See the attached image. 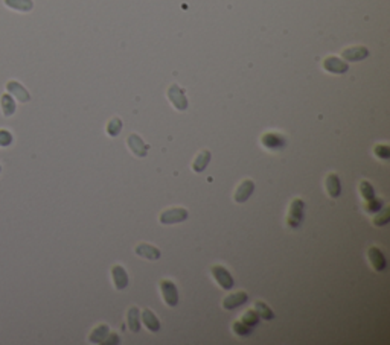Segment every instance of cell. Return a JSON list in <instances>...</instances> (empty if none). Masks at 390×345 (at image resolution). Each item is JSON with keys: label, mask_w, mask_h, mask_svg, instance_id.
<instances>
[{"label": "cell", "mask_w": 390, "mask_h": 345, "mask_svg": "<svg viewBox=\"0 0 390 345\" xmlns=\"http://www.w3.org/2000/svg\"><path fill=\"white\" fill-rule=\"evenodd\" d=\"M304 216H305V203L300 198L293 199L287 214V225L293 230L299 228L300 224L304 222Z\"/></svg>", "instance_id": "obj_1"}, {"label": "cell", "mask_w": 390, "mask_h": 345, "mask_svg": "<svg viewBox=\"0 0 390 345\" xmlns=\"http://www.w3.org/2000/svg\"><path fill=\"white\" fill-rule=\"evenodd\" d=\"M188 216H189V213L186 208L175 207V208H168V210L162 211L158 221H160V224H163V225H172V224H180V222L186 221Z\"/></svg>", "instance_id": "obj_2"}, {"label": "cell", "mask_w": 390, "mask_h": 345, "mask_svg": "<svg viewBox=\"0 0 390 345\" xmlns=\"http://www.w3.org/2000/svg\"><path fill=\"white\" fill-rule=\"evenodd\" d=\"M210 272H212V277H214V280H215L223 289L230 290V289L234 287L235 280H234L232 274H230V272H229L224 266H221V265H214V266H212V269H210Z\"/></svg>", "instance_id": "obj_3"}, {"label": "cell", "mask_w": 390, "mask_h": 345, "mask_svg": "<svg viewBox=\"0 0 390 345\" xmlns=\"http://www.w3.org/2000/svg\"><path fill=\"white\" fill-rule=\"evenodd\" d=\"M168 99L179 111L188 110V98L185 95V90H182L177 84H172L168 88Z\"/></svg>", "instance_id": "obj_4"}, {"label": "cell", "mask_w": 390, "mask_h": 345, "mask_svg": "<svg viewBox=\"0 0 390 345\" xmlns=\"http://www.w3.org/2000/svg\"><path fill=\"white\" fill-rule=\"evenodd\" d=\"M160 292H162V297L166 306L175 307L179 304V290H177V286L171 280L160 281Z\"/></svg>", "instance_id": "obj_5"}, {"label": "cell", "mask_w": 390, "mask_h": 345, "mask_svg": "<svg viewBox=\"0 0 390 345\" xmlns=\"http://www.w3.org/2000/svg\"><path fill=\"white\" fill-rule=\"evenodd\" d=\"M261 143L264 148H267L270 151H279L287 144V140L277 133H265L261 137Z\"/></svg>", "instance_id": "obj_6"}, {"label": "cell", "mask_w": 390, "mask_h": 345, "mask_svg": "<svg viewBox=\"0 0 390 345\" xmlns=\"http://www.w3.org/2000/svg\"><path fill=\"white\" fill-rule=\"evenodd\" d=\"M127 144H128L130 151H131L134 155H137V157H140V158H144V157L148 155V149H150V146H148V144H147L144 140H142L140 136H137V134H130L128 138H127Z\"/></svg>", "instance_id": "obj_7"}, {"label": "cell", "mask_w": 390, "mask_h": 345, "mask_svg": "<svg viewBox=\"0 0 390 345\" xmlns=\"http://www.w3.org/2000/svg\"><path fill=\"white\" fill-rule=\"evenodd\" d=\"M323 69L326 71H329V73H334V75H343L349 70V66L346 61L337 58V57H328L323 61Z\"/></svg>", "instance_id": "obj_8"}, {"label": "cell", "mask_w": 390, "mask_h": 345, "mask_svg": "<svg viewBox=\"0 0 390 345\" xmlns=\"http://www.w3.org/2000/svg\"><path fill=\"white\" fill-rule=\"evenodd\" d=\"M253 192H255V183H253V181L252 179H244V181H241V184L236 187L234 199L238 204H242L252 196Z\"/></svg>", "instance_id": "obj_9"}, {"label": "cell", "mask_w": 390, "mask_h": 345, "mask_svg": "<svg viewBox=\"0 0 390 345\" xmlns=\"http://www.w3.org/2000/svg\"><path fill=\"white\" fill-rule=\"evenodd\" d=\"M367 257H369V262L372 265V268H374L375 271L381 272L386 269L387 263H386V257H384V254L381 252L380 248L377 246H370L367 249Z\"/></svg>", "instance_id": "obj_10"}, {"label": "cell", "mask_w": 390, "mask_h": 345, "mask_svg": "<svg viewBox=\"0 0 390 345\" xmlns=\"http://www.w3.org/2000/svg\"><path fill=\"white\" fill-rule=\"evenodd\" d=\"M342 57L345 58V61H363L369 57V50L364 46H353V47H348L343 50Z\"/></svg>", "instance_id": "obj_11"}, {"label": "cell", "mask_w": 390, "mask_h": 345, "mask_svg": "<svg viewBox=\"0 0 390 345\" xmlns=\"http://www.w3.org/2000/svg\"><path fill=\"white\" fill-rule=\"evenodd\" d=\"M247 300H249V295H247L244 290H239V292H234V294L227 295L223 301V307L226 310H234V309L245 304Z\"/></svg>", "instance_id": "obj_12"}, {"label": "cell", "mask_w": 390, "mask_h": 345, "mask_svg": "<svg viewBox=\"0 0 390 345\" xmlns=\"http://www.w3.org/2000/svg\"><path fill=\"white\" fill-rule=\"evenodd\" d=\"M134 252L137 254L139 257H144L147 260H158L162 256V252L158 248L150 245V243H139L134 248Z\"/></svg>", "instance_id": "obj_13"}, {"label": "cell", "mask_w": 390, "mask_h": 345, "mask_svg": "<svg viewBox=\"0 0 390 345\" xmlns=\"http://www.w3.org/2000/svg\"><path fill=\"white\" fill-rule=\"evenodd\" d=\"M6 88H8V93H9L11 96H14L19 102H23V104L29 102L31 95L28 93V90H26L20 82H17V81H9L8 85H6Z\"/></svg>", "instance_id": "obj_14"}, {"label": "cell", "mask_w": 390, "mask_h": 345, "mask_svg": "<svg viewBox=\"0 0 390 345\" xmlns=\"http://www.w3.org/2000/svg\"><path fill=\"white\" fill-rule=\"evenodd\" d=\"M112 277H113V283H115V287L117 290H123L127 286H128V274L123 266L120 265H115L112 268Z\"/></svg>", "instance_id": "obj_15"}, {"label": "cell", "mask_w": 390, "mask_h": 345, "mask_svg": "<svg viewBox=\"0 0 390 345\" xmlns=\"http://www.w3.org/2000/svg\"><path fill=\"white\" fill-rule=\"evenodd\" d=\"M142 321H144L145 327L150 332L156 333L160 330V321H158V318L156 316V313L151 309H145V310L142 312Z\"/></svg>", "instance_id": "obj_16"}, {"label": "cell", "mask_w": 390, "mask_h": 345, "mask_svg": "<svg viewBox=\"0 0 390 345\" xmlns=\"http://www.w3.org/2000/svg\"><path fill=\"white\" fill-rule=\"evenodd\" d=\"M326 190L331 198H339L342 195V184L340 178L337 173H329L326 176Z\"/></svg>", "instance_id": "obj_17"}, {"label": "cell", "mask_w": 390, "mask_h": 345, "mask_svg": "<svg viewBox=\"0 0 390 345\" xmlns=\"http://www.w3.org/2000/svg\"><path fill=\"white\" fill-rule=\"evenodd\" d=\"M210 158H212L210 151H207V149L201 151L197 157H195V160H194V163H192V171H194V172H197V173L203 172V171L207 168Z\"/></svg>", "instance_id": "obj_18"}, {"label": "cell", "mask_w": 390, "mask_h": 345, "mask_svg": "<svg viewBox=\"0 0 390 345\" xmlns=\"http://www.w3.org/2000/svg\"><path fill=\"white\" fill-rule=\"evenodd\" d=\"M109 333H110L109 325L107 324H101V325L95 327V329L90 332V335H88V341H90L92 344H102V341L107 338Z\"/></svg>", "instance_id": "obj_19"}, {"label": "cell", "mask_w": 390, "mask_h": 345, "mask_svg": "<svg viewBox=\"0 0 390 345\" xmlns=\"http://www.w3.org/2000/svg\"><path fill=\"white\" fill-rule=\"evenodd\" d=\"M3 2L11 9L20 11V12H29L34 8V2H32V0H3Z\"/></svg>", "instance_id": "obj_20"}, {"label": "cell", "mask_w": 390, "mask_h": 345, "mask_svg": "<svg viewBox=\"0 0 390 345\" xmlns=\"http://www.w3.org/2000/svg\"><path fill=\"white\" fill-rule=\"evenodd\" d=\"M127 321H128V327L133 333H137L140 330V312L136 306L130 307L128 315H127Z\"/></svg>", "instance_id": "obj_21"}, {"label": "cell", "mask_w": 390, "mask_h": 345, "mask_svg": "<svg viewBox=\"0 0 390 345\" xmlns=\"http://www.w3.org/2000/svg\"><path fill=\"white\" fill-rule=\"evenodd\" d=\"M255 310L256 313L259 315V318L262 319H267V321H272L274 318V312L272 310V309L265 304L264 301H256L255 303Z\"/></svg>", "instance_id": "obj_22"}, {"label": "cell", "mask_w": 390, "mask_h": 345, "mask_svg": "<svg viewBox=\"0 0 390 345\" xmlns=\"http://www.w3.org/2000/svg\"><path fill=\"white\" fill-rule=\"evenodd\" d=\"M0 104H2L3 116L11 117L15 113V102H14V99H12L11 95H3L2 99H0Z\"/></svg>", "instance_id": "obj_23"}, {"label": "cell", "mask_w": 390, "mask_h": 345, "mask_svg": "<svg viewBox=\"0 0 390 345\" xmlns=\"http://www.w3.org/2000/svg\"><path fill=\"white\" fill-rule=\"evenodd\" d=\"M377 216L374 217V225H377V227H384V225H387L389 224V221H390V210H389V207H383L380 211H377L375 213Z\"/></svg>", "instance_id": "obj_24"}, {"label": "cell", "mask_w": 390, "mask_h": 345, "mask_svg": "<svg viewBox=\"0 0 390 345\" xmlns=\"http://www.w3.org/2000/svg\"><path fill=\"white\" fill-rule=\"evenodd\" d=\"M239 321H241L242 324H245V325L252 327V329H255V327L259 324V315L256 313V310H247V312L241 316Z\"/></svg>", "instance_id": "obj_25"}, {"label": "cell", "mask_w": 390, "mask_h": 345, "mask_svg": "<svg viewBox=\"0 0 390 345\" xmlns=\"http://www.w3.org/2000/svg\"><path fill=\"white\" fill-rule=\"evenodd\" d=\"M232 329H234L235 335H238L239 338H247V336H250V335L253 333V330H255V329H252V327L242 324L241 321H235L234 325H232Z\"/></svg>", "instance_id": "obj_26"}, {"label": "cell", "mask_w": 390, "mask_h": 345, "mask_svg": "<svg viewBox=\"0 0 390 345\" xmlns=\"http://www.w3.org/2000/svg\"><path fill=\"white\" fill-rule=\"evenodd\" d=\"M122 120L119 117H113L109 123H107V134L110 137H117L122 131Z\"/></svg>", "instance_id": "obj_27"}, {"label": "cell", "mask_w": 390, "mask_h": 345, "mask_svg": "<svg viewBox=\"0 0 390 345\" xmlns=\"http://www.w3.org/2000/svg\"><path fill=\"white\" fill-rule=\"evenodd\" d=\"M360 193L363 196L364 201H370L372 198H375V190L374 187H372V184L369 183V181H361L360 183Z\"/></svg>", "instance_id": "obj_28"}, {"label": "cell", "mask_w": 390, "mask_h": 345, "mask_svg": "<svg viewBox=\"0 0 390 345\" xmlns=\"http://www.w3.org/2000/svg\"><path fill=\"white\" fill-rule=\"evenodd\" d=\"M364 208H366L367 213L375 214L377 211H380L383 208V201H381V199H377V198H372L370 201H366Z\"/></svg>", "instance_id": "obj_29"}, {"label": "cell", "mask_w": 390, "mask_h": 345, "mask_svg": "<svg viewBox=\"0 0 390 345\" xmlns=\"http://www.w3.org/2000/svg\"><path fill=\"white\" fill-rule=\"evenodd\" d=\"M374 151H375V155L381 160L390 158V148L387 146V144H377Z\"/></svg>", "instance_id": "obj_30"}, {"label": "cell", "mask_w": 390, "mask_h": 345, "mask_svg": "<svg viewBox=\"0 0 390 345\" xmlns=\"http://www.w3.org/2000/svg\"><path fill=\"white\" fill-rule=\"evenodd\" d=\"M12 141V136L6 130H0V146H9Z\"/></svg>", "instance_id": "obj_31"}, {"label": "cell", "mask_w": 390, "mask_h": 345, "mask_svg": "<svg viewBox=\"0 0 390 345\" xmlns=\"http://www.w3.org/2000/svg\"><path fill=\"white\" fill-rule=\"evenodd\" d=\"M120 342V338L117 336V333H109L107 338L102 341V345H117Z\"/></svg>", "instance_id": "obj_32"}, {"label": "cell", "mask_w": 390, "mask_h": 345, "mask_svg": "<svg viewBox=\"0 0 390 345\" xmlns=\"http://www.w3.org/2000/svg\"><path fill=\"white\" fill-rule=\"evenodd\" d=\"M0 172H2V166H0Z\"/></svg>", "instance_id": "obj_33"}]
</instances>
